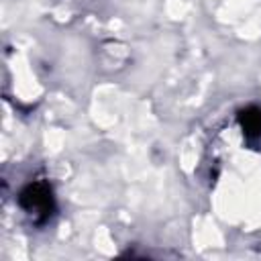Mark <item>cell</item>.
<instances>
[{
  "mask_svg": "<svg viewBox=\"0 0 261 261\" xmlns=\"http://www.w3.org/2000/svg\"><path fill=\"white\" fill-rule=\"evenodd\" d=\"M18 206L31 216L35 224H45L55 212V196L49 181L37 179L24 186L18 194Z\"/></svg>",
  "mask_w": 261,
  "mask_h": 261,
  "instance_id": "6da1fadb",
  "label": "cell"
},
{
  "mask_svg": "<svg viewBox=\"0 0 261 261\" xmlns=\"http://www.w3.org/2000/svg\"><path fill=\"white\" fill-rule=\"evenodd\" d=\"M241 128L247 139H261V108L249 106L239 114Z\"/></svg>",
  "mask_w": 261,
  "mask_h": 261,
  "instance_id": "7a4b0ae2",
  "label": "cell"
}]
</instances>
